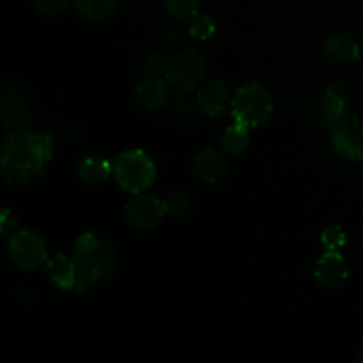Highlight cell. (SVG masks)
<instances>
[{"mask_svg":"<svg viewBox=\"0 0 363 363\" xmlns=\"http://www.w3.org/2000/svg\"><path fill=\"white\" fill-rule=\"evenodd\" d=\"M55 140L50 133L21 128L6 137L0 152V169L7 184L25 186L45 174L53 160Z\"/></svg>","mask_w":363,"mask_h":363,"instance_id":"1","label":"cell"},{"mask_svg":"<svg viewBox=\"0 0 363 363\" xmlns=\"http://www.w3.org/2000/svg\"><path fill=\"white\" fill-rule=\"evenodd\" d=\"M71 257L77 264L78 280L74 293L78 294L108 282L116 273V250L106 238L96 233L80 234L73 243Z\"/></svg>","mask_w":363,"mask_h":363,"instance_id":"2","label":"cell"},{"mask_svg":"<svg viewBox=\"0 0 363 363\" xmlns=\"http://www.w3.org/2000/svg\"><path fill=\"white\" fill-rule=\"evenodd\" d=\"M113 179L128 194H144L156 181V163L144 149H126L113 160Z\"/></svg>","mask_w":363,"mask_h":363,"instance_id":"3","label":"cell"},{"mask_svg":"<svg viewBox=\"0 0 363 363\" xmlns=\"http://www.w3.org/2000/svg\"><path fill=\"white\" fill-rule=\"evenodd\" d=\"M273 112V98L268 89L261 84L243 85L236 91L230 101V113L234 123L248 128H257L269 119Z\"/></svg>","mask_w":363,"mask_h":363,"instance_id":"4","label":"cell"},{"mask_svg":"<svg viewBox=\"0 0 363 363\" xmlns=\"http://www.w3.org/2000/svg\"><path fill=\"white\" fill-rule=\"evenodd\" d=\"M208 74V64L206 59L194 48L183 50L176 53L167 64L165 78L172 87L177 91H195L204 84V78Z\"/></svg>","mask_w":363,"mask_h":363,"instance_id":"5","label":"cell"},{"mask_svg":"<svg viewBox=\"0 0 363 363\" xmlns=\"http://www.w3.org/2000/svg\"><path fill=\"white\" fill-rule=\"evenodd\" d=\"M7 254H9L11 262L23 272L41 268L48 259V250H46L43 236L28 229L11 234Z\"/></svg>","mask_w":363,"mask_h":363,"instance_id":"6","label":"cell"},{"mask_svg":"<svg viewBox=\"0 0 363 363\" xmlns=\"http://www.w3.org/2000/svg\"><path fill=\"white\" fill-rule=\"evenodd\" d=\"M335 152L350 162L363 163V119L347 116L330 126Z\"/></svg>","mask_w":363,"mask_h":363,"instance_id":"7","label":"cell"},{"mask_svg":"<svg viewBox=\"0 0 363 363\" xmlns=\"http://www.w3.org/2000/svg\"><path fill=\"white\" fill-rule=\"evenodd\" d=\"M124 216H126L128 225L133 227L135 230L147 233L162 223L167 213L162 199L155 197V195L137 194L124 208Z\"/></svg>","mask_w":363,"mask_h":363,"instance_id":"8","label":"cell"},{"mask_svg":"<svg viewBox=\"0 0 363 363\" xmlns=\"http://www.w3.org/2000/svg\"><path fill=\"white\" fill-rule=\"evenodd\" d=\"M314 277L323 289H339L350 277L346 259L340 252H325L315 262Z\"/></svg>","mask_w":363,"mask_h":363,"instance_id":"9","label":"cell"},{"mask_svg":"<svg viewBox=\"0 0 363 363\" xmlns=\"http://www.w3.org/2000/svg\"><path fill=\"white\" fill-rule=\"evenodd\" d=\"M197 106L204 116L218 117L230 108V92L229 87L222 80H209L197 89Z\"/></svg>","mask_w":363,"mask_h":363,"instance_id":"10","label":"cell"},{"mask_svg":"<svg viewBox=\"0 0 363 363\" xmlns=\"http://www.w3.org/2000/svg\"><path fill=\"white\" fill-rule=\"evenodd\" d=\"M169 80L162 77H147L135 89V103L145 112H156L169 103Z\"/></svg>","mask_w":363,"mask_h":363,"instance_id":"11","label":"cell"},{"mask_svg":"<svg viewBox=\"0 0 363 363\" xmlns=\"http://www.w3.org/2000/svg\"><path fill=\"white\" fill-rule=\"evenodd\" d=\"M43 273L50 284L60 291H74L77 289V264H74L73 257H67L64 254H55L52 257L46 259L43 264Z\"/></svg>","mask_w":363,"mask_h":363,"instance_id":"12","label":"cell"},{"mask_svg":"<svg viewBox=\"0 0 363 363\" xmlns=\"http://www.w3.org/2000/svg\"><path fill=\"white\" fill-rule=\"evenodd\" d=\"M229 170V162L223 151L204 149L194 158V174L208 184H215L225 177Z\"/></svg>","mask_w":363,"mask_h":363,"instance_id":"13","label":"cell"},{"mask_svg":"<svg viewBox=\"0 0 363 363\" xmlns=\"http://www.w3.org/2000/svg\"><path fill=\"white\" fill-rule=\"evenodd\" d=\"M321 112L330 126L350 116V94L344 85L330 84L325 89L321 98Z\"/></svg>","mask_w":363,"mask_h":363,"instance_id":"14","label":"cell"},{"mask_svg":"<svg viewBox=\"0 0 363 363\" xmlns=\"http://www.w3.org/2000/svg\"><path fill=\"white\" fill-rule=\"evenodd\" d=\"M325 55L332 62L351 64L362 57L360 43L346 32H335L325 43Z\"/></svg>","mask_w":363,"mask_h":363,"instance_id":"15","label":"cell"},{"mask_svg":"<svg viewBox=\"0 0 363 363\" xmlns=\"http://www.w3.org/2000/svg\"><path fill=\"white\" fill-rule=\"evenodd\" d=\"M2 119L9 130H21L28 119V103L20 91L6 89L2 94Z\"/></svg>","mask_w":363,"mask_h":363,"instance_id":"16","label":"cell"},{"mask_svg":"<svg viewBox=\"0 0 363 363\" xmlns=\"http://www.w3.org/2000/svg\"><path fill=\"white\" fill-rule=\"evenodd\" d=\"M113 174V163L101 156H87L77 165V177L87 186H98Z\"/></svg>","mask_w":363,"mask_h":363,"instance_id":"17","label":"cell"},{"mask_svg":"<svg viewBox=\"0 0 363 363\" xmlns=\"http://www.w3.org/2000/svg\"><path fill=\"white\" fill-rule=\"evenodd\" d=\"M250 145V128L234 123L222 135V151L230 156H240Z\"/></svg>","mask_w":363,"mask_h":363,"instance_id":"18","label":"cell"},{"mask_svg":"<svg viewBox=\"0 0 363 363\" xmlns=\"http://www.w3.org/2000/svg\"><path fill=\"white\" fill-rule=\"evenodd\" d=\"M80 16L91 21H103L113 14L117 0H71Z\"/></svg>","mask_w":363,"mask_h":363,"instance_id":"19","label":"cell"},{"mask_svg":"<svg viewBox=\"0 0 363 363\" xmlns=\"http://www.w3.org/2000/svg\"><path fill=\"white\" fill-rule=\"evenodd\" d=\"M163 206H165L167 216L179 220L191 211V199L186 191H172L163 199Z\"/></svg>","mask_w":363,"mask_h":363,"instance_id":"20","label":"cell"},{"mask_svg":"<svg viewBox=\"0 0 363 363\" xmlns=\"http://www.w3.org/2000/svg\"><path fill=\"white\" fill-rule=\"evenodd\" d=\"M216 30V23L213 20L211 14H195L190 18V25H188V34L197 41H206V39L213 38Z\"/></svg>","mask_w":363,"mask_h":363,"instance_id":"21","label":"cell"},{"mask_svg":"<svg viewBox=\"0 0 363 363\" xmlns=\"http://www.w3.org/2000/svg\"><path fill=\"white\" fill-rule=\"evenodd\" d=\"M202 0H163V7L176 20H190L199 13Z\"/></svg>","mask_w":363,"mask_h":363,"instance_id":"22","label":"cell"},{"mask_svg":"<svg viewBox=\"0 0 363 363\" xmlns=\"http://www.w3.org/2000/svg\"><path fill=\"white\" fill-rule=\"evenodd\" d=\"M346 243V233L340 225H330L321 233V245L325 252H340L342 254Z\"/></svg>","mask_w":363,"mask_h":363,"instance_id":"23","label":"cell"},{"mask_svg":"<svg viewBox=\"0 0 363 363\" xmlns=\"http://www.w3.org/2000/svg\"><path fill=\"white\" fill-rule=\"evenodd\" d=\"M69 0H34V7L39 14L45 16H55L67 7Z\"/></svg>","mask_w":363,"mask_h":363,"instance_id":"24","label":"cell"},{"mask_svg":"<svg viewBox=\"0 0 363 363\" xmlns=\"http://www.w3.org/2000/svg\"><path fill=\"white\" fill-rule=\"evenodd\" d=\"M2 222H0V230H2V234H9L11 230L16 227V216H14V213L11 211V209H4L2 211Z\"/></svg>","mask_w":363,"mask_h":363,"instance_id":"25","label":"cell"},{"mask_svg":"<svg viewBox=\"0 0 363 363\" xmlns=\"http://www.w3.org/2000/svg\"><path fill=\"white\" fill-rule=\"evenodd\" d=\"M357 362L363 363V342L360 344V347L357 350Z\"/></svg>","mask_w":363,"mask_h":363,"instance_id":"26","label":"cell"},{"mask_svg":"<svg viewBox=\"0 0 363 363\" xmlns=\"http://www.w3.org/2000/svg\"><path fill=\"white\" fill-rule=\"evenodd\" d=\"M360 48H362V57H363V41L360 43Z\"/></svg>","mask_w":363,"mask_h":363,"instance_id":"27","label":"cell"}]
</instances>
